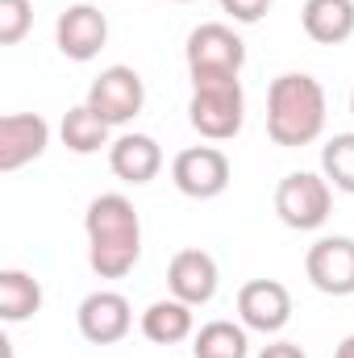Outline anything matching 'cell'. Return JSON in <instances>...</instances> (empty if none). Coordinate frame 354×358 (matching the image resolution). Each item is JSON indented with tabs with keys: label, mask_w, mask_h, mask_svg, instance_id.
I'll return each instance as SVG.
<instances>
[{
	"label": "cell",
	"mask_w": 354,
	"mask_h": 358,
	"mask_svg": "<svg viewBox=\"0 0 354 358\" xmlns=\"http://www.w3.org/2000/svg\"><path fill=\"white\" fill-rule=\"evenodd\" d=\"M88 234V263L100 279H125L142 259V221L129 196L104 192L84 213Z\"/></svg>",
	"instance_id": "1"
},
{
	"label": "cell",
	"mask_w": 354,
	"mask_h": 358,
	"mask_svg": "<svg viewBox=\"0 0 354 358\" xmlns=\"http://www.w3.org/2000/svg\"><path fill=\"white\" fill-rule=\"evenodd\" d=\"M325 134V88L309 71H283L267 88V138L283 150L313 146Z\"/></svg>",
	"instance_id": "2"
},
{
	"label": "cell",
	"mask_w": 354,
	"mask_h": 358,
	"mask_svg": "<svg viewBox=\"0 0 354 358\" xmlns=\"http://www.w3.org/2000/svg\"><path fill=\"white\" fill-rule=\"evenodd\" d=\"M183 59H187L192 88H200V84H225V80L242 76V67H246V42L229 25L204 21V25H196L187 34Z\"/></svg>",
	"instance_id": "3"
},
{
	"label": "cell",
	"mask_w": 354,
	"mask_h": 358,
	"mask_svg": "<svg viewBox=\"0 0 354 358\" xmlns=\"http://www.w3.org/2000/svg\"><path fill=\"white\" fill-rule=\"evenodd\" d=\"M187 121H192V129H196L200 138H208V142H229V138H238V129H242V121H246V92H242V80L192 88Z\"/></svg>",
	"instance_id": "4"
},
{
	"label": "cell",
	"mask_w": 354,
	"mask_h": 358,
	"mask_svg": "<svg viewBox=\"0 0 354 358\" xmlns=\"http://www.w3.org/2000/svg\"><path fill=\"white\" fill-rule=\"evenodd\" d=\"M334 213V187L330 179L317 176V171H292V176L279 179L275 187V217L288 225V229H321Z\"/></svg>",
	"instance_id": "5"
},
{
	"label": "cell",
	"mask_w": 354,
	"mask_h": 358,
	"mask_svg": "<svg viewBox=\"0 0 354 358\" xmlns=\"http://www.w3.org/2000/svg\"><path fill=\"white\" fill-rule=\"evenodd\" d=\"M84 104H88L92 113H100L108 125H125V121H134V117L142 113V104H146V84H142V76H138L134 67L113 63V67H104V71L92 80Z\"/></svg>",
	"instance_id": "6"
},
{
	"label": "cell",
	"mask_w": 354,
	"mask_h": 358,
	"mask_svg": "<svg viewBox=\"0 0 354 358\" xmlns=\"http://www.w3.org/2000/svg\"><path fill=\"white\" fill-rule=\"evenodd\" d=\"M229 159L217 146H187L171 163V183L192 200H217L229 187Z\"/></svg>",
	"instance_id": "7"
},
{
	"label": "cell",
	"mask_w": 354,
	"mask_h": 358,
	"mask_svg": "<svg viewBox=\"0 0 354 358\" xmlns=\"http://www.w3.org/2000/svg\"><path fill=\"white\" fill-rule=\"evenodd\" d=\"M304 275L325 296H354V238H317L304 255Z\"/></svg>",
	"instance_id": "8"
},
{
	"label": "cell",
	"mask_w": 354,
	"mask_h": 358,
	"mask_svg": "<svg viewBox=\"0 0 354 358\" xmlns=\"http://www.w3.org/2000/svg\"><path fill=\"white\" fill-rule=\"evenodd\" d=\"M55 42L63 50V59L71 63H92L104 42H108V17L96 8V4H71L59 13L55 21Z\"/></svg>",
	"instance_id": "9"
},
{
	"label": "cell",
	"mask_w": 354,
	"mask_h": 358,
	"mask_svg": "<svg viewBox=\"0 0 354 358\" xmlns=\"http://www.w3.org/2000/svg\"><path fill=\"white\" fill-rule=\"evenodd\" d=\"M76 325L92 346H117L134 329V308L121 292H92L80 300Z\"/></svg>",
	"instance_id": "10"
},
{
	"label": "cell",
	"mask_w": 354,
	"mask_h": 358,
	"mask_svg": "<svg viewBox=\"0 0 354 358\" xmlns=\"http://www.w3.org/2000/svg\"><path fill=\"white\" fill-rule=\"evenodd\" d=\"M238 317L255 334H279L292 321V292L279 279H250L238 287Z\"/></svg>",
	"instance_id": "11"
},
{
	"label": "cell",
	"mask_w": 354,
	"mask_h": 358,
	"mask_svg": "<svg viewBox=\"0 0 354 358\" xmlns=\"http://www.w3.org/2000/svg\"><path fill=\"white\" fill-rule=\"evenodd\" d=\"M50 146V125L38 113H8L0 117V171L13 176L25 163L42 159Z\"/></svg>",
	"instance_id": "12"
},
{
	"label": "cell",
	"mask_w": 354,
	"mask_h": 358,
	"mask_svg": "<svg viewBox=\"0 0 354 358\" xmlns=\"http://www.w3.org/2000/svg\"><path fill=\"white\" fill-rule=\"evenodd\" d=\"M217 283H221V271H217V259L208 250L187 246V250H179L176 259L167 263V287H171V296L183 300V304H192V308L208 304L217 296Z\"/></svg>",
	"instance_id": "13"
},
{
	"label": "cell",
	"mask_w": 354,
	"mask_h": 358,
	"mask_svg": "<svg viewBox=\"0 0 354 358\" xmlns=\"http://www.w3.org/2000/svg\"><path fill=\"white\" fill-rule=\"evenodd\" d=\"M108 167L121 183H150V179L163 171V150L150 134H121L113 146H108Z\"/></svg>",
	"instance_id": "14"
},
{
	"label": "cell",
	"mask_w": 354,
	"mask_h": 358,
	"mask_svg": "<svg viewBox=\"0 0 354 358\" xmlns=\"http://www.w3.org/2000/svg\"><path fill=\"white\" fill-rule=\"evenodd\" d=\"M300 25L317 46H342L354 34V0H304Z\"/></svg>",
	"instance_id": "15"
},
{
	"label": "cell",
	"mask_w": 354,
	"mask_h": 358,
	"mask_svg": "<svg viewBox=\"0 0 354 358\" xmlns=\"http://www.w3.org/2000/svg\"><path fill=\"white\" fill-rule=\"evenodd\" d=\"M142 338L155 342V346H179V342L196 338L192 304H183V300H176V296L155 300V304L142 313Z\"/></svg>",
	"instance_id": "16"
},
{
	"label": "cell",
	"mask_w": 354,
	"mask_h": 358,
	"mask_svg": "<svg viewBox=\"0 0 354 358\" xmlns=\"http://www.w3.org/2000/svg\"><path fill=\"white\" fill-rule=\"evenodd\" d=\"M38 308H42V283L29 271L17 267L0 271V317L8 325H17V321H29Z\"/></svg>",
	"instance_id": "17"
},
{
	"label": "cell",
	"mask_w": 354,
	"mask_h": 358,
	"mask_svg": "<svg viewBox=\"0 0 354 358\" xmlns=\"http://www.w3.org/2000/svg\"><path fill=\"white\" fill-rule=\"evenodd\" d=\"M108 129H113V125H108L100 113H92L88 104L67 108V113H63V125H59L63 146H67L71 155H96V150L113 146V142H108Z\"/></svg>",
	"instance_id": "18"
},
{
	"label": "cell",
	"mask_w": 354,
	"mask_h": 358,
	"mask_svg": "<svg viewBox=\"0 0 354 358\" xmlns=\"http://www.w3.org/2000/svg\"><path fill=\"white\" fill-rule=\"evenodd\" d=\"M246 355H250L246 325H234V321H208L192 338V358H246Z\"/></svg>",
	"instance_id": "19"
},
{
	"label": "cell",
	"mask_w": 354,
	"mask_h": 358,
	"mask_svg": "<svg viewBox=\"0 0 354 358\" xmlns=\"http://www.w3.org/2000/svg\"><path fill=\"white\" fill-rule=\"evenodd\" d=\"M321 176L330 179V187L354 196V134H334L321 146Z\"/></svg>",
	"instance_id": "20"
},
{
	"label": "cell",
	"mask_w": 354,
	"mask_h": 358,
	"mask_svg": "<svg viewBox=\"0 0 354 358\" xmlns=\"http://www.w3.org/2000/svg\"><path fill=\"white\" fill-rule=\"evenodd\" d=\"M34 25L29 0H0V46H17Z\"/></svg>",
	"instance_id": "21"
},
{
	"label": "cell",
	"mask_w": 354,
	"mask_h": 358,
	"mask_svg": "<svg viewBox=\"0 0 354 358\" xmlns=\"http://www.w3.org/2000/svg\"><path fill=\"white\" fill-rule=\"evenodd\" d=\"M271 4L275 0H221V13H229L238 25H255L271 13Z\"/></svg>",
	"instance_id": "22"
},
{
	"label": "cell",
	"mask_w": 354,
	"mask_h": 358,
	"mask_svg": "<svg viewBox=\"0 0 354 358\" xmlns=\"http://www.w3.org/2000/svg\"><path fill=\"white\" fill-rule=\"evenodd\" d=\"M259 358H309L296 342H271V346H263L259 350Z\"/></svg>",
	"instance_id": "23"
},
{
	"label": "cell",
	"mask_w": 354,
	"mask_h": 358,
	"mask_svg": "<svg viewBox=\"0 0 354 358\" xmlns=\"http://www.w3.org/2000/svg\"><path fill=\"white\" fill-rule=\"evenodd\" d=\"M334 358H354V334H346V338L338 342V350H334Z\"/></svg>",
	"instance_id": "24"
},
{
	"label": "cell",
	"mask_w": 354,
	"mask_h": 358,
	"mask_svg": "<svg viewBox=\"0 0 354 358\" xmlns=\"http://www.w3.org/2000/svg\"><path fill=\"white\" fill-rule=\"evenodd\" d=\"M351 117H354V92H351Z\"/></svg>",
	"instance_id": "25"
},
{
	"label": "cell",
	"mask_w": 354,
	"mask_h": 358,
	"mask_svg": "<svg viewBox=\"0 0 354 358\" xmlns=\"http://www.w3.org/2000/svg\"><path fill=\"white\" fill-rule=\"evenodd\" d=\"M176 4H192V0H176Z\"/></svg>",
	"instance_id": "26"
}]
</instances>
